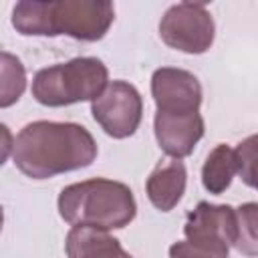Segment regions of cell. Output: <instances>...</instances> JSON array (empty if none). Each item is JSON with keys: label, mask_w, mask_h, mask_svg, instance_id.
Returning a JSON list of instances; mask_svg holds the SVG:
<instances>
[{"label": "cell", "mask_w": 258, "mask_h": 258, "mask_svg": "<svg viewBox=\"0 0 258 258\" xmlns=\"http://www.w3.org/2000/svg\"><path fill=\"white\" fill-rule=\"evenodd\" d=\"M12 159L26 177L48 179L89 167L97 159V143L79 123L32 121L16 135Z\"/></svg>", "instance_id": "obj_1"}, {"label": "cell", "mask_w": 258, "mask_h": 258, "mask_svg": "<svg viewBox=\"0 0 258 258\" xmlns=\"http://www.w3.org/2000/svg\"><path fill=\"white\" fill-rule=\"evenodd\" d=\"M115 20L107 0H24L12 8V26L24 36L67 34L77 40H101Z\"/></svg>", "instance_id": "obj_2"}, {"label": "cell", "mask_w": 258, "mask_h": 258, "mask_svg": "<svg viewBox=\"0 0 258 258\" xmlns=\"http://www.w3.org/2000/svg\"><path fill=\"white\" fill-rule=\"evenodd\" d=\"M56 206L60 218L73 228L121 230L129 226L137 214L131 187L107 177H93L62 187Z\"/></svg>", "instance_id": "obj_3"}, {"label": "cell", "mask_w": 258, "mask_h": 258, "mask_svg": "<svg viewBox=\"0 0 258 258\" xmlns=\"http://www.w3.org/2000/svg\"><path fill=\"white\" fill-rule=\"evenodd\" d=\"M109 83V71L95 56H77L40 69L32 79V97L44 107L93 101Z\"/></svg>", "instance_id": "obj_4"}, {"label": "cell", "mask_w": 258, "mask_h": 258, "mask_svg": "<svg viewBox=\"0 0 258 258\" xmlns=\"http://www.w3.org/2000/svg\"><path fill=\"white\" fill-rule=\"evenodd\" d=\"M161 40L185 54H204L212 48L216 24L210 10L200 2H179L165 10L159 22Z\"/></svg>", "instance_id": "obj_5"}, {"label": "cell", "mask_w": 258, "mask_h": 258, "mask_svg": "<svg viewBox=\"0 0 258 258\" xmlns=\"http://www.w3.org/2000/svg\"><path fill=\"white\" fill-rule=\"evenodd\" d=\"M93 119L113 139L131 137L143 117V99L127 81H111L97 99L91 101Z\"/></svg>", "instance_id": "obj_6"}, {"label": "cell", "mask_w": 258, "mask_h": 258, "mask_svg": "<svg viewBox=\"0 0 258 258\" xmlns=\"http://www.w3.org/2000/svg\"><path fill=\"white\" fill-rule=\"evenodd\" d=\"M151 95L161 113H200L202 85L198 77L185 69L161 67L151 75Z\"/></svg>", "instance_id": "obj_7"}, {"label": "cell", "mask_w": 258, "mask_h": 258, "mask_svg": "<svg viewBox=\"0 0 258 258\" xmlns=\"http://www.w3.org/2000/svg\"><path fill=\"white\" fill-rule=\"evenodd\" d=\"M185 240L214 246L236 244V208L228 204L200 202L185 218Z\"/></svg>", "instance_id": "obj_8"}, {"label": "cell", "mask_w": 258, "mask_h": 258, "mask_svg": "<svg viewBox=\"0 0 258 258\" xmlns=\"http://www.w3.org/2000/svg\"><path fill=\"white\" fill-rule=\"evenodd\" d=\"M153 131L159 147L173 159L187 157L204 137L206 125L200 113H161L153 117Z\"/></svg>", "instance_id": "obj_9"}, {"label": "cell", "mask_w": 258, "mask_h": 258, "mask_svg": "<svg viewBox=\"0 0 258 258\" xmlns=\"http://www.w3.org/2000/svg\"><path fill=\"white\" fill-rule=\"evenodd\" d=\"M187 171L181 159H161L145 181V194L159 212H171L185 194Z\"/></svg>", "instance_id": "obj_10"}, {"label": "cell", "mask_w": 258, "mask_h": 258, "mask_svg": "<svg viewBox=\"0 0 258 258\" xmlns=\"http://www.w3.org/2000/svg\"><path fill=\"white\" fill-rule=\"evenodd\" d=\"M64 248L69 258H133L107 230L87 226H75L67 234Z\"/></svg>", "instance_id": "obj_11"}, {"label": "cell", "mask_w": 258, "mask_h": 258, "mask_svg": "<svg viewBox=\"0 0 258 258\" xmlns=\"http://www.w3.org/2000/svg\"><path fill=\"white\" fill-rule=\"evenodd\" d=\"M238 173L236 169V155L234 149L226 143H218L206 157L204 167H202V185L206 187L208 194L220 196L224 194L234 175Z\"/></svg>", "instance_id": "obj_12"}, {"label": "cell", "mask_w": 258, "mask_h": 258, "mask_svg": "<svg viewBox=\"0 0 258 258\" xmlns=\"http://www.w3.org/2000/svg\"><path fill=\"white\" fill-rule=\"evenodd\" d=\"M24 89H26V69L22 60L12 52L0 50V109L18 103Z\"/></svg>", "instance_id": "obj_13"}, {"label": "cell", "mask_w": 258, "mask_h": 258, "mask_svg": "<svg viewBox=\"0 0 258 258\" xmlns=\"http://www.w3.org/2000/svg\"><path fill=\"white\" fill-rule=\"evenodd\" d=\"M256 214H258V206L254 202H248V204H242L236 208V244H234V248L246 256L258 254Z\"/></svg>", "instance_id": "obj_14"}, {"label": "cell", "mask_w": 258, "mask_h": 258, "mask_svg": "<svg viewBox=\"0 0 258 258\" xmlns=\"http://www.w3.org/2000/svg\"><path fill=\"white\" fill-rule=\"evenodd\" d=\"M230 248L226 246H214L204 242H175L169 246V258H228Z\"/></svg>", "instance_id": "obj_15"}, {"label": "cell", "mask_w": 258, "mask_h": 258, "mask_svg": "<svg viewBox=\"0 0 258 258\" xmlns=\"http://www.w3.org/2000/svg\"><path fill=\"white\" fill-rule=\"evenodd\" d=\"M234 155H236V169L238 173L242 175L244 183L254 187V177H256V171H254V159H256V135H250L248 139H244L236 149H234Z\"/></svg>", "instance_id": "obj_16"}, {"label": "cell", "mask_w": 258, "mask_h": 258, "mask_svg": "<svg viewBox=\"0 0 258 258\" xmlns=\"http://www.w3.org/2000/svg\"><path fill=\"white\" fill-rule=\"evenodd\" d=\"M12 149H14L12 131H10L4 123H0V167L6 163V159H8L10 153H12Z\"/></svg>", "instance_id": "obj_17"}, {"label": "cell", "mask_w": 258, "mask_h": 258, "mask_svg": "<svg viewBox=\"0 0 258 258\" xmlns=\"http://www.w3.org/2000/svg\"><path fill=\"white\" fill-rule=\"evenodd\" d=\"M2 224H4V210L0 206V232H2Z\"/></svg>", "instance_id": "obj_18"}]
</instances>
